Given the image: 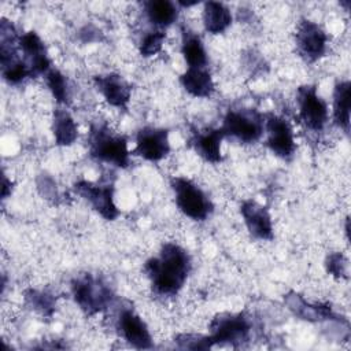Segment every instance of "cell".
<instances>
[{
	"label": "cell",
	"instance_id": "cell-25",
	"mask_svg": "<svg viewBox=\"0 0 351 351\" xmlns=\"http://www.w3.org/2000/svg\"><path fill=\"white\" fill-rule=\"evenodd\" d=\"M25 299L32 308H34L36 311L45 317H51L55 310V299L52 298V295L47 292L29 289L25 292Z\"/></svg>",
	"mask_w": 351,
	"mask_h": 351
},
{
	"label": "cell",
	"instance_id": "cell-5",
	"mask_svg": "<svg viewBox=\"0 0 351 351\" xmlns=\"http://www.w3.org/2000/svg\"><path fill=\"white\" fill-rule=\"evenodd\" d=\"M225 137H233L240 143L258 141L265 130V118L255 110H229L219 128Z\"/></svg>",
	"mask_w": 351,
	"mask_h": 351
},
{
	"label": "cell",
	"instance_id": "cell-9",
	"mask_svg": "<svg viewBox=\"0 0 351 351\" xmlns=\"http://www.w3.org/2000/svg\"><path fill=\"white\" fill-rule=\"evenodd\" d=\"M265 130L269 149L282 159H289L296 148L291 123L280 115L269 114L265 119Z\"/></svg>",
	"mask_w": 351,
	"mask_h": 351
},
{
	"label": "cell",
	"instance_id": "cell-27",
	"mask_svg": "<svg viewBox=\"0 0 351 351\" xmlns=\"http://www.w3.org/2000/svg\"><path fill=\"white\" fill-rule=\"evenodd\" d=\"M326 271L337 278L348 277V261L340 252H332L325 261Z\"/></svg>",
	"mask_w": 351,
	"mask_h": 351
},
{
	"label": "cell",
	"instance_id": "cell-7",
	"mask_svg": "<svg viewBox=\"0 0 351 351\" xmlns=\"http://www.w3.org/2000/svg\"><path fill=\"white\" fill-rule=\"evenodd\" d=\"M298 106L299 118L307 129L313 132L324 129L328 121V106L314 85H303L298 89Z\"/></svg>",
	"mask_w": 351,
	"mask_h": 351
},
{
	"label": "cell",
	"instance_id": "cell-23",
	"mask_svg": "<svg viewBox=\"0 0 351 351\" xmlns=\"http://www.w3.org/2000/svg\"><path fill=\"white\" fill-rule=\"evenodd\" d=\"M147 18L155 26L166 27L176 22L178 16V8L169 0H151L144 4Z\"/></svg>",
	"mask_w": 351,
	"mask_h": 351
},
{
	"label": "cell",
	"instance_id": "cell-20",
	"mask_svg": "<svg viewBox=\"0 0 351 351\" xmlns=\"http://www.w3.org/2000/svg\"><path fill=\"white\" fill-rule=\"evenodd\" d=\"M232 23L229 8L219 1H207L203 8V25L211 34L223 33Z\"/></svg>",
	"mask_w": 351,
	"mask_h": 351
},
{
	"label": "cell",
	"instance_id": "cell-28",
	"mask_svg": "<svg viewBox=\"0 0 351 351\" xmlns=\"http://www.w3.org/2000/svg\"><path fill=\"white\" fill-rule=\"evenodd\" d=\"M177 343L181 348L189 350H207L213 347L210 337L200 335H180L177 337Z\"/></svg>",
	"mask_w": 351,
	"mask_h": 351
},
{
	"label": "cell",
	"instance_id": "cell-3",
	"mask_svg": "<svg viewBox=\"0 0 351 351\" xmlns=\"http://www.w3.org/2000/svg\"><path fill=\"white\" fill-rule=\"evenodd\" d=\"M171 188L178 210L193 221H204L213 213V203L207 195L191 180L174 177Z\"/></svg>",
	"mask_w": 351,
	"mask_h": 351
},
{
	"label": "cell",
	"instance_id": "cell-1",
	"mask_svg": "<svg viewBox=\"0 0 351 351\" xmlns=\"http://www.w3.org/2000/svg\"><path fill=\"white\" fill-rule=\"evenodd\" d=\"M192 263L188 252L174 243H166L158 256L145 262L144 270L152 289L162 296H173L184 287Z\"/></svg>",
	"mask_w": 351,
	"mask_h": 351
},
{
	"label": "cell",
	"instance_id": "cell-12",
	"mask_svg": "<svg viewBox=\"0 0 351 351\" xmlns=\"http://www.w3.org/2000/svg\"><path fill=\"white\" fill-rule=\"evenodd\" d=\"M18 47L23 53V62L27 64L32 77L45 74L51 69L47 48L36 32H26L19 36Z\"/></svg>",
	"mask_w": 351,
	"mask_h": 351
},
{
	"label": "cell",
	"instance_id": "cell-4",
	"mask_svg": "<svg viewBox=\"0 0 351 351\" xmlns=\"http://www.w3.org/2000/svg\"><path fill=\"white\" fill-rule=\"evenodd\" d=\"M71 293L74 302L88 315L103 311L112 298L110 288L92 274H82L74 278L71 282Z\"/></svg>",
	"mask_w": 351,
	"mask_h": 351
},
{
	"label": "cell",
	"instance_id": "cell-14",
	"mask_svg": "<svg viewBox=\"0 0 351 351\" xmlns=\"http://www.w3.org/2000/svg\"><path fill=\"white\" fill-rule=\"evenodd\" d=\"M248 232L259 240L273 239V222L266 207L254 200L243 202L240 207Z\"/></svg>",
	"mask_w": 351,
	"mask_h": 351
},
{
	"label": "cell",
	"instance_id": "cell-29",
	"mask_svg": "<svg viewBox=\"0 0 351 351\" xmlns=\"http://www.w3.org/2000/svg\"><path fill=\"white\" fill-rule=\"evenodd\" d=\"M12 191V184L11 181H8V178L5 176H3V188H1V197L5 199Z\"/></svg>",
	"mask_w": 351,
	"mask_h": 351
},
{
	"label": "cell",
	"instance_id": "cell-21",
	"mask_svg": "<svg viewBox=\"0 0 351 351\" xmlns=\"http://www.w3.org/2000/svg\"><path fill=\"white\" fill-rule=\"evenodd\" d=\"M52 132L58 145H71L78 137V126L74 118L63 108H58L52 118Z\"/></svg>",
	"mask_w": 351,
	"mask_h": 351
},
{
	"label": "cell",
	"instance_id": "cell-16",
	"mask_svg": "<svg viewBox=\"0 0 351 351\" xmlns=\"http://www.w3.org/2000/svg\"><path fill=\"white\" fill-rule=\"evenodd\" d=\"M221 129H207L193 134L191 144L196 154L210 163H218L222 160L221 143L223 140Z\"/></svg>",
	"mask_w": 351,
	"mask_h": 351
},
{
	"label": "cell",
	"instance_id": "cell-17",
	"mask_svg": "<svg viewBox=\"0 0 351 351\" xmlns=\"http://www.w3.org/2000/svg\"><path fill=\"white\" fill-rule=\"evenodd\" d=\"M180 82L193 97H208L214 92V81L206 67H188L181 74Z\"/></svg>",
	"mask_w": 351,
	"mask_h": 351
},
{
	"label": "cell",
	"instance_id": "cell-26",
	"mask_svg": "<svg viewBox=\"0 0 351 351\" xmlns=\"http://www.w3.org/2000/svg\"><path fill=\"white\" fill-rule=\"evenodd\" d=\"M165 38H166V34L162 30H156L145 34L140 43V53L144 58L156 55L162 49Z\"/></svg>",
	"mask_w": 351,
	"mask_h": 351
},
{
	"label": "cell",
	"instance_id": "cell-10",
	"mask_svg": "<svg viewBox=\"0 0 351 351\" xmlns=\"http://www.w3.org/2000/svg\"><path fill=\"white\" fill-rule=\"evenodd\" d=\"M328 36L322 27L308 19H302L296 30V47L308 62H315L326 52Z\"/></svg>",
	"mask_w": 351,
	"mask_h": 351
},
{
	"label": "cell",
	"instance_id": "cell-24",
	"mask_svg": "<svg viewBox=\"0 0 351 351\" xmlns=\"http://www.w3.org/2000/svg\"><path fill=\"white\" fill-rule=\"evenodd\" d=\"M45 82L58 103H69V85L66 77L56 69H49L45 74Z\"/></svg>",
	"mask_w": 351,
	"mask_h": 351
},
{
	"label": "cell",
	"instance_id": "cell-19",
	"mask_svg": "<svg viewBox=\"0 0 351 351\" xmlns=\"http://www.w3.org/2000/svg\"><path fill=\"white\" fill-rule=\"evenodd\" d=\"M350 107H351V84L340 81L333 89V121L346 133L350 130Z\"/></svg>",
	"mask_w": 351,
	"mask_h": 351
},
{
	"label": "cell",
	"instance_id": "cell-6",
	"mask_svg": "<svg viewBox=\"0 0 351 351\" xmlns=\"http://www.w3.org/2000/svg\"><path fill=\"white\" fill-rule=\"evenodd\" d=\"M251 325L243 314H219L210 324V340L214 344H241L248 339Z\"/></svg>",
	"mask_w": 351,
	"mask_h": 351
},
{
	"label": "cell",
	"instance_id": "cell-18",
	"mask_svg": "<svg viewBox=\"0 0 351 351\" xmlns=\"http://www.w3.org/2000/svg\"><path fill=\"white\" fill-rule=\"evenodd\" d=\"M285 302L295 315L307 321H322L328 318L330 319L335 315L329 306L307 303L302 296L293 292L285 296Z\"/></svg>",
	"mask_w": 351,
	"mask_h": 351
},
{
	"label": "cell",
	"instance_id": "cell-11",
	"mask_svg": "<svg viewBox=\"0 0 351 351\" xmlns=\"http://www.w3.org/2000/svg\"><path fill=\"white\" fill-rule=\"evenodd\" d=\"M170 152L169 132L162 128H143L136 136L134 154L149 162H159Z\"/></svg>",
	"mask_w": 351,
	"mask_h": 351
},
{
	"label": "cell",
	"instance_id": "cell-2",
	"mask_svg": "<svg viewBox=\"0 0 351 351\" xmlns=\"http://www.w3.org/2000/svg\"><path fill=\"white\" fill-rule=\"evenodd\" d=\"M88 144L89 154L97 160L111 163L118 167H128L130 163L126 138L121 134L112 133L104 125H92Z\"/></svg>",
	"mask_w": 351,
	"mask_h": 351
},
{
	"label": "cell",
	"instance_id": "cell-8",
	"mask_svg": "<svg viewBox=\"0 0 351 351\" xmlns=\"http://www.w3.org/2000/svg\"><path fill=\"white\" fill-rule=\"evenodd\" d=\"M74 191L104 219L114 221L119 215V210L114 202V186L111 184L103 185L82 180L75 182Z\"/></svg>",
	"mask_w": 351,
	"mask_h": 351
},
{
	"label": "cell",
	"instance_id": "cell-22",
	"mask_svg": "<svg viewBox=\"0 0 351 351\" xmlns=\"http://www.w3.org/2000/svg\"><path fill=\"white\" fill-rule=\"evenodd\" d=\"M182 56L188 67L203 69L207 64V53L204 45L197 34L189 30H182V44H181Z\"/></svg>",
	"mask_w": 351,
	"mask_h": 351
},
{
	"label": "cell",
	"instance_id": "cell-13",
	"mask_svg": "<svg viewBox=\"0 0 351 351\" xmlns=\"http://www.w3.org/2000/svg\"><path fill=\"white\" fill-rule=\"evenodd\" d=\"M118 329L121 336L134 348L145 350L152 347V336L143 318L130 308L121 311L118 317Z\"/></svg>",
	"mask_w": 351,
	"mask_h": 351
},
{
	"label": "cell",
	"instance_id": "cell-15",
	"mask_svg": "<svg viewBox=\"0 0 351 351\" xmlns=\"http://www.w3.org/2000/svg\"><path fill=\"white\" fill-rule=\"evenodd\" d=\"M95 85L110 106L117 108H126L132 96V88L119 74L110 73L104 75H96Z\"/></svg>",
	"mask_w": 351,
	"mask_h": 351
}]
</instances>
